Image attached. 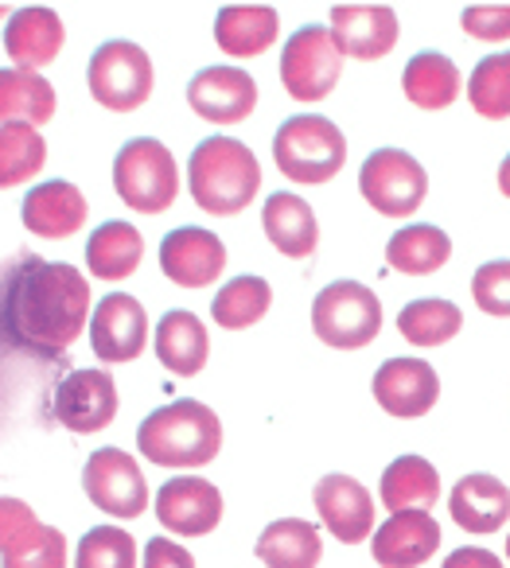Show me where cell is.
Here are the masks:
<instances>
[{"label":"cell","instance_id":"5","mask_svg":"<svg viewBox=\"0 0 510 568\" xmlns=\"http://www.w3.org/2000/svg\"><path fill=\"white\" fill-rule=\"evenodd\" d=\"M113 191L129 211L164 214L180 199V168L164 141L137 136L113 156Z\"/></svg>","mask_w":510,"mask_h":568},{"label":"cell","instance_id":"17","mask_svg":"<svg viewBox=\"0 0 510 568\" xmlns=\"http://www.w3.org/2000/svg\"><path fill=\"white\" fill-rule=\"evenodd\" d=\"M398 12L390 4H336L331 9V36L347 59L374 63L398 48Z\"/></svg>","mask_w":510,"mask_h":568},{"label":"cell","instance_id":"36","mask_svg":"<svg viewBox=\"0 0 510 568\" xmlns=\"http://www.w3.org/2000/svg\"><path fill=\"white\" fill-rule=\"evenodd\" d=\"M468 102L487 121L510 118V51L479 59L468 79Z\"/></svg>","mask_w":510,"mask_h":568},{"label":"cell","instance_id":"8","mask_svg":"<svg viewBox=\"0 0 510 568\" xmlns=\"http://www.w3.org/2000/svg\"><path fill=\"white\" fill-rule=\"evenodd\" d=\"M343 48L336 43L331 28L308 24L292 32V40L281 51V82L284 94L300 105H316L339 87L343 74Z\"/></svg>","mask_w":510,"mask_h":568},{"label":"cell","instance_id":"30","mask_svg":"<svg viewBox=\"0 0 510 568\" xmlns=\"http://www.w3.org/2000/svg\"><path fill=\"white\" fill-rule=\"evenodd\" d=\"M56 118V87L36 71H0V125L20 121V125H48Z\"/></svg>","mask_w":510,"mask_h":568},{"label":"cell","instance_id":"10","mask_svg":"<svg viewBox=\"0 0 510 568\" xmlns=\"http://www.w3.org/2000/svg\"><path fill=\"white\" fill-rule=\"evenodd\" d=\"M82 490L102 514L121 521H133L149 510V483L129 452L98 448L82 467Z\"/></svg>","mask_w":510,"mask_h":568},{"label":"cell","instance_id":"38","mask_svg":"<svg viewBox=\"0 0 510 568\" xmlns=\"http://www.w3.org/2000/svg\"><path fill=\"white\" fill-rule=\"evenodd\" d=\"M471 301L494 320L510 316V261H483L471 276Z\"/></svg>","mask_w":510,"mask_h":568},{"label":"cell","instance_id":"25","mask_svg":"<svg viewBox=\"0 0 510 568\" xmlns=\"http://www.w3.org/2000/svg\"><path fill=\"white\" fill-rule=\"evenodd\" d=\"M281 36V17L269 4H227L214 17V43L230 59H258Z\"/></svg>","mask_w":510,"mask_h":568},{"label":"cell","instance_id":"37","mask_svg":"<svg viewBox=\"0 0 510 568\" xmlns=\"http://www.w3.org/2000/svg\"><path fill=\"white\" fill-rule=\"evenodd\" d=\"M74 568H137V541L118 526H94L79 541Z\"/></svg>","mask_w":510,"mask_h":568},{"label":"cell","instance_id":"26","mask_svg":"<svg viewBox=\"0 0 510 568\" xmlns=\"http://www.w3.org/2000/svg\"><path fill=\"white\" fill-rule=\"evenodd\" d=\"M157 358L176 378H196L211 358V335L196 312H164L157 324Z\"/></svg>","mask_w":510,"mask_h":568},{"label":"cell","instance_id":"7","mask_svg":"<svg viewBox=\"0 0 510 568\" xmlns=\"http://www.w3.org/2000/svg\"><path fill=\"white\" fill-rule=\"evenodd\" d=\"M152 59L141 43L110 40L90 55L87 87L98 105L113 113H133L152 98Z\"/></svg>","mask_w":510,"mask_h":568},{"label":"cell","instance_id":"9","mask_svg":"<svg viewBox=\"0 0 510 568\" xmlns=\"http://www.w3.org/2000/svg\"><path fill=\"white\" fill-rule=\"evenodd\" d=\"M359 191L386 219H409L429 199V172L406 149H378L362 164Z\"/></svg>","mask_w":510,"mask_h":568},{"label":"cell","instance_id":"41","mask_svg":"<svg viewBox=\"0 0 510 568\" xmlns=\"http://www.w3.org/2000/svg\"><path fill=\"white\" fill-rule=\"evenodd\" d=\"M440 568H507L491 549H476V545H463V549L448 552Z\"/></svg>","mask_w":510,"mask_h":568},{"label":"cell","instance_id":"39","mask_svg":"<svg viewBox=\"0 0 510 568\" xmlns=\"http://www.w3.org/2000/svg\"><path fill=\"white\" fill-rule=\"evenodd\" d=\"M460 28L471 40L507 43L510 40V4H468L460 12Z\"/></svg>","mask_w":510,"mask_h":568},{"label":"cell","instance_id":"33","mask_svg":"<svg viewBox=\"0 0 510 568\" xmlns=\"http://www.w3.org/2000/svg\"><path fill=\"white\" fill-rule=\"evenodd\" d=\"M269 304H273L269 281H261V276H234V281H227L219 293H214L211 316H214V324L227 327V332H246V327H253L266 316Z\"/></svg>","mask_w":510,"mask_h":568},{"label":"cell","instance_id":"27","mask_svg":"<svg viewBox=\"0 0 510 568\" xmlns=\"http://www.w3.org/2000/svg\"><path fill=\"white\" fill-rule=\"evenodd\" d=\"M253 552H258V560L266 568H316L323 557V541L312 521L281 518L261 529Z\"/></svg>","mask_w":510,"mask_h":568},{"label":"cell","instance_id":"40","mask_svg":"<svg viewBox=\"0 0 510 568\" xmlns=\"http://www.w3.org/2000/svg\"><path fill=\"white\" fill-rule=\"evenodd\" d=\"M144 568H196V557L183 545L168 541V537H152L144 545Z\"/></svg>","mask_w":510,"mask_h":568},{"label":"cell","instance_id":"3","mask_svg":"<svg viewBox=\"0 0 510 568\" xmlns=\"http://www.w3.org/2000/svg\"><path fill=\"white\" fill-rule=\"evenodd\" d=\"M191 199L214 219L242 214L261 191V164L250 144L234 136H207L188 160Z\"/></svg>","mask_w":510,"mask_h":568},{"label":"cell","instance_id":"13","mask_svg":"<svg viewBox=\"0 0 510 568\" xmlns=\"http://www.w3.org/2000/svg\"><path fill=\"white\" fill-rule=\"evenodd\" d=\"M188 105L211 125H238L258 110V82L242 67H203L188 82Z\"/></svg>","mask_w":510,"mask_h":568},{"label":"cell","instance_id":"19","mask_svg":"<svg viewBox=\"0 0 510 568\" xmlns=\"http://www.w3.org/2000/svg\"><path fill=\"white\" fill-rule=\"evenodd\" d=\"M312 503L328 534L343 545H359L374 529V498L351 475H323L312 490Z\"/></svg>","mask_w":510,"mask_h":568},{"label":"cell","instance_id":"21","mask_svg":"<svg viewBox=\"0 0 510 568\" xmlns=\"http://www.w3.org/2000/svg\"><path fill=\"white\" fill-rule=\"evenodd\" d=\"M440 549V526L429 510H398L378 526L370 552L382 568H417Z\"/></svg>","mask_w":510,"mask_h":568},{"label":"cell","instance_id":"20","mask_svg":"<svg viewBox=\"0 0 510 568\" xmlns=\"http://www.w3.org/2000/svg\"><path fill=\"white\" fill-rule=\"evenodd\" d=\"M90 203L74 183L67 180H48L36 183L20 203V219L32 234L48 237V242H63V237L79 234L87 226Z\"/></svg>","mask_w":510,"mask_h":568},{"label":"cell","instance_id":"6","mask_svg":"<svg viewBox=\"0 0 510 568\" xmlns=\"http://www.w3.org/2000/svg\"><path fill=\"white\" fill-rule=\"evenodd\" d=\"M312 332L331 351L370 347L382 332V301L359 281L328 284L312 301Z\"/></svg>","mask_w":510,"mask_h":568},{"label":"cell","instance_id":"14","mask_svg":"<svg viewBox=\"0 0 510 568\" xmlns=\"http://www.w3.org/2000/svg\"><path fill=\"white\" fill-rule=\"evenodd\" d=\"M149 343L144 304L129 293H110L90 316V347L102 363H133Z\"/></svg>","mask_w":510,"mask_h":568},{"label":"cell","instance_id":"22","mask_svg":"<svg viewBox=\"0 0 510 568\" xmlns=\"http://www.w3.org/2000/svg\"><path fill=\"white\" fill-rule=\"evenodd\" d=\"M63 20H59L56 9H43V4L20 9L4 24V51H9V59L20 71H43L48 63H56L59 51H63Z\"/></svg>","mask_w":510,"mask_h":568},{"label":"cell","instance_id":"34","mask_svg":"<svg viewBox=\"0 0 510 568\" xmlns=\"http://www.w3.org/2000/svg\"><path fill=\"white\" fill-rule=\"evenodd\" d=\"M463 327V312L452 301H413L398 312V332L413 347H444L448 339H456Z\"/></svg>","mask_w":510,"mask_h":568},{"label":"cell","instance_id":"15","mask_svg":"<svg viewBox=\"0 0 510 568\" xmlns=\"http://www.w3.org/2000/svg\"><path fill=\"white\" fill-rule=\"evenodd\" d=\"M160 268L180 288H207L227 268V245L203 226H180L160 242Z\"/></svg>","mask_w":510,"mask_h":568},{"label":"cell","instance_id":"35","mask_svg":"<svg viewBox=\"0 0 510 568\" xmlns=\"http://www.w3.org/2000/svg\"><path fill=\"white\" fill-rule=\"evenodd\" d=\"M43 164H48V141L40 136V129L4 121L0 125V183L4 187L28 183L32 175H40Z\"/></svg>","mask_w":510,"mask_h":568},{"label":"cell","instance_id":"43","mask_svg":"<svg viewBox=\"0 0 510 568\" xmlns=\"http://www.w3.org/2000/svg\"><path fill=\"white\" fill-rule=\"evenodd\" d=\"M507 560H510V537H507Z\"/></svg>","mask_w":510,"mask_h":568},{"label":"cell","instance_id":"29","mask_svg":"<svg viewBox=\"0 0 510 568\" xmlns=\"http://www.w3.org/2000/svg\"><path fill=\"white\" fill-rule=\"evenodd\" d=\"M382 495L386 510H432L440 498V475L429 459L421 456H398L382 471Z\"/></svg>","mask_w":510,"mask_h":568},{"label":"cell","instance_id":"2","mask_svg":"<svg viewBox=\"0 0 510 568\" xmlns=\"http://www.w3.org/2000/svg\"><path fill=\"white\" fill-rule=\"evenodd\" d=\"M137 448L157 467H203L222 448V420L203 402H172L152 409L137 428Z\"/></svg>","mask_w":510,"mask_h":568},{"label":"cell","instance_id":"23","mask_svg":"<svg viewBox=\"0 0 510 568\" xmlns=\"http://www.w3.org/2000/svg\"><path fill=\"white\" fill-rule=\"evenodd\" d=\"M448 510L463 534H499L510 521V487L494 475H463L452 487Z\"/></svg>","mask_w":510,"mask_h":568},{"label":"cell","instance_id":"42","mask_svg":"<svg viewBox=\"0 0 510 568\" xmlns=\"http://www.w3.org/2000/svg\"><path fill=\"white\" fill-rule=\"evenodd\" d=\"M499 191L510 199V152L502 156V164H499Z\"/></svg>","mask_w":510,"mask_h":568},{"label":"cell","instance_id":"28","mask_svg":"<svg viewBox=\"0 0 510 568\" xmlns=\"http://www.w3.org/2000/svg\"><path fill=\"white\" fill-rule=\"evenodd\" d=\"M401 90L417 110H448L460 98V71L440 51H417L401 71Z\"/></svg>","mask_w":510,"mask_h":568},{"label":"cell","instance_id":"11","mask_svg":"<svg viewBox=\"0 0 510 568\" xmlns=\"http://www.w3.org/2000/svg\"><path fill=\"white\" fill-rule=\"evenodd\" d=\"M0 565L67 568V537L56 526H43L28 503L0 498Z\"/></svg>","mask_w":510,"mask_h":568},{"label":"cell","instance_id":"16","mask_svg":"<svg viewBox=\"0 0 510 568\" xmlns=\"http://www.w3.org/2000/svg\"><path fill=\"white\" fill-rule=\"evenodd\" d=\"M157 518L176 537H203L222 521V490L196 475L168 479L157 490Z\"/></svg>","mask_w":510,"mask_h":568},{"label":"cell","instance_id":"18","mask_svg":"<svg viewBox=\"0 0 510 568\" xmlns=\"http://www.w3.org/2000/svg\"><path fill=\"white\" fill-rule=\"evenodd\" d=\"M370 386H374V402L401 420L424 417L440 402V378L424 358H390L378 366Z\"/></svg>","mask_w":510,"mask_h":568},{"label":"cell","instance_id":"12","mask_svg":"<svg viewBox=\"0 0 510 568\" xmlns=\"http://www.w3.org/2000/svg\"><path fill=\"white\" fill-rule=\"evenodd\" d=\"M51 413L67 433H102L118 417V382L106 371H71L56 386Z\"/></svg>","mask_w":510,"mask_h":568},{"label":"cell","instance_id":"4","mask_svg":"<svg viewBox=\"0 0 510 568\" xmlns=\"http://www.w3.org/2000/svg\"><path fill=\"white\" fill-rule=\"evenodd\" d=\"M273 164L292 183H328L347 164V136L323 113H297L273 136Z\"/></svg>","mask_w":510,"mask_h":568},{"label":"cell","instance_id":"31","mask_svg":"<svg viewBox=\"0 0 510 568\" xmlns=\"http://www.w3.org/2000/svg\"><path fill=\"white\" fill-rule=\"evenodd\" d=\"M141 257H144V237L129 222H106L87 242V265L98 281H126V276L137 273Z\"/></svg>","mask_w":510,"mask_h":568},{"label":"cell","instance_id":"32","mask_svg":"<svg viewBox=\"0 0 510 568\" xmlns=\"http://www.w3.org/2000/svg\"><path fill=\"white\" fill-rule=\"evenodd\" d=\"M452 257V237L440 226L429 222H413V226H401L398 234L386 242V261L390 268L406 276H429L437 268H444V261Z\"/></svg>","mask_w":510,"mask_h":568},{"label":"cell","instance_id":"24","mask_svg":"<svg viewBox=\"0 0 510 568\" xmlns=\"http://www.w3.org/2000/svg\"><path fill=\"white\" fill-rule=\"evenodd\" d=\"M261 230H266L269 245L292 261L312 257L316 245H320V222H316V211L300 195H292V191H273V195L266 199Z\"/></svg>","mask_w":510,"mask_h":568},{"label":"cell","instance_id":"1","mask_svg":"<svg viewBox=\"0 0 510 568\" xmlns=\"http://www.w3.org/2000/svg\"><path fill=\"white\" fill-rule=\"evenodd\" d=\"M4 343L28 355L59 358L90 324V284L74 265L20 253L4 268L0 293Z\"/></svg>","mask_w":510,"mask_h":568}]
</instances>
